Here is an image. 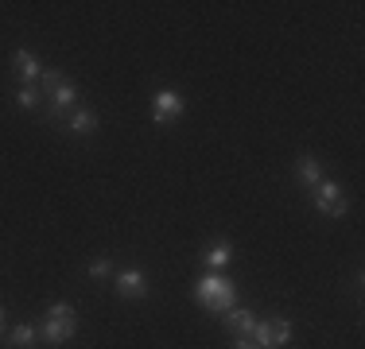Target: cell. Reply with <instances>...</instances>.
<instances>
[{"instance_id": "6da1fadb", "label": "cell", "mask_w": 365, "mask_h": 349, "mask_svg": "<svg viewBox=\"0 0 365 349\" xmlns=\"http://www.w3.org/2000/svg\"><path fill=\"white\" fill-rule=\"evenodd\" d=\"M39 90H43V117L47 120H63L71 109H78V85L58 70H43Z\"/></svg>"}, {"instance_id": "7a4b0ae2", "label": "cell", "mask_w": 365, "mask_h": 349, "mask_svg": "<svg viewBox=\"0 0 365 349\" xmlns=\"http://www.w3.org/2000/svg\"><path fill=\"white\" fill-rule=\"evenodd\" d=\"M195 299H198V307H206L214 314H225V311L237 307V287H233L222 272H210V276H202L195 283Z\"/></svg>"}, {"instance_id": "3957f363", "label": "cell", "mask_w": 365, "mask_h": 349, "mask_svg": "<svg viewBox=\"0 0 365 349\" xmlns=\"http://www.w3.org/2000/svg\"><path fill=\"white\" fill-rule=\"evenodd\" d=\"M74 330H78V311H74V303H51L47 314H43V326H39V342H47V345H66L74 338Z\"/></svg>"}, {"instance_id": "277c9868", "label": "cell", "mask_w": 365, "mask_h": 349, "mask_svg": "<svg viewBox=\"0 0 365 349\" xmlns=\"http://www.w3.org/2000/svg\"><path fill=\"white\" fill-rule=\"evenodd\" d=\"M249 342H257L260 349H284L292 342V322L288 318H257V330Z\"/></svg>"}, {"instance_id": "5b68a950", "label": "cell", "mask_w": 365, "mask_h": 349, "mask_svg": "<svg viewBox=\"0 0 365 349\" xmlns=\"http://www.w3.org/2000/svg\"><path fill=\"white\" fill-rule=\"evenodd\" d=\"M187 113V98L179 90H155L152 93V120L155 125H175Z\"/></svg>"}, {"instance_id": "8992f818", "label": "cell", "mask_w": 365, "mask_h": 349, "mask_svg": "<svg viewBox=\"0 0 365 349\" xmlns=\"http://www.w3.org/2000/svg\"><path fill=\"white\" fill-rule=\"evenodd\" d=\"M311 198H315L319 214H327V217H346V209H350L342 187H338V182H330V179H323L319 187H311Z\"/></svg>"}, {"instance_id": "52a82bcc", "label": "cell", "mask_w": 365, "mask_h": 349, "mask_svg": "<svg viewBox=\"0 0 365 349\" xmlns=\"http://www.w3.org/2000/svg\"><path fill=\"white\" fill-rule=\"evenodd\" d=\"M113 283H117L120 299H144L148 295V276L140 268H125V272H113Z\"/></svg>"}, {"instance_id": "ba28073f", "label": "cell", "mask_w": 365, "mask_h": 349, "mask_svg": "<svg viewBox=\"0 0 365 349\" xmlns=\"http://www.w3.org/2000/svg\"><path fill=\"white\" fill-rule=\"evenodd\" d=\"M98 113L93 109H86V105H78V109L66 113V132H74V136H90V132H98Z\"/></svg>"}, {"instance_id": "9c48e42d", "label": "cell", "mask_w": 365, "mask_h": 349, "mask_svg": "<svg viewBox=\"0 0 365 349\" xmlns=\"http://www.w3.org/2000/svg\"><path fill=\"white\" fill-rule=\"evenodd\" d=\"M222 318H225V330H230V334H237V338H253V330H257V314H253V311L233 307V311H225Z\"/></svg>"}, {"instance_id": "30bf717a", "label": "cell", "mask_w": 365, "mask_h": 349, "mask_svg": "<svg viewBox=\"0 0 365 349\" xmlns=\"http://www.w3.org/2000/svg\"><path fill=\"white\" fill-rule=\"evenodd\" d=\"M12 66H16V74L24 78V85H39L43 66H39V58L31 55V51H16V55H12Z\"/></svg>"}, {"instance_id": "8fae6325", "label": "cell", "mask_w": 365, "mask_h": 349, "mask_svg": "<svg viewBox=\"0 0 365 349\" xmlns=\"http://www.w3.org/2000/svg\"><path fill=\"white\" fill-rule=\"evenodd\" d=\"M295 174H299L303 187H319V182H323V167H319L315 155H299V160H295Z\"/></svg>"}, {"instance_id": "7c38bea8", "label": "cell", "mask_w": 365, "mask_h": 349, "mask_svg": "<svg viewBox=\"0 0 365 349\" xmlns=\"http://www.w3.org/2000/svg\"><path fill=\"white\" fill-rule=\"evenodd\" d=\"M202 260L214 268V272H222L225 264L233 260V249H230V241H214V244H206V252H202Z\"/></svg>"}, {"instance_id": "4fadbf2b", "label": "cell", "mask_w": 365, "mask_h": 349, "mask_svg": "<svg viewBox=\"0 0 365 349\" xmlns=\"http://www.w3.org/2000/svg\"><path fill=\"white\" fill-rule=\"evenodd\" d=\"M8 342H12V349H31L39 342V326H12Z\"/></svg>"}, {"instance_id": "5bb4252c", "label": "cell", "mask_w": 365, "mask_h": 349, "mask_svg": "<svg viewBox=\"0 0 365 349\" xmlns=\"http://www.w3.org/2000/svg\"><path fill=\"white\" fill-rule=\"evenodd\" d=\"M16 105H20V109H43V90L39 85H20Z\"/></svg>"}, {"instance_id": "9a60e30c", "label": "cell", "mask_w": 365, "mask_h": 349, "mask_svg": "<svg viewBox=\"0 0 365 349\" xmlns=\"http://www.w3.org/2000/svg\"><path fill=\"white\" fill-rule=\"evenodd\" d=\"M90 279H113V260L109 256H98L90 264Z\"/></svg>"}, {"instance_id": "2e32d148", "label": "cell", "mask_w": 365, "mask_h": 349, "mask_svg": "<svg viewBox=\"0 0 365 349\" xmlns=\"http://www.w3.org/2000/svg\"><path fill=\"white\" fill-rule=\"evenodd\" d=\"M233 349H260V345H257V342H249V338H241V342L233 345Z\"/></svg>"}, {"instance_id": "e0dca14e", "label": "cell", "mask_w": 365, "mask_h": 349, "mask_svg": "<svg viewBox=\"0 0 365 349\" xmlns=\"http://www.w3.org/2000/svg\"><path fill=\"white\" fill-rule=\"evenodd\" d=\"M4 318H8V314H4V307H0V330H4Z\"/></svg>"}]
</instances>
